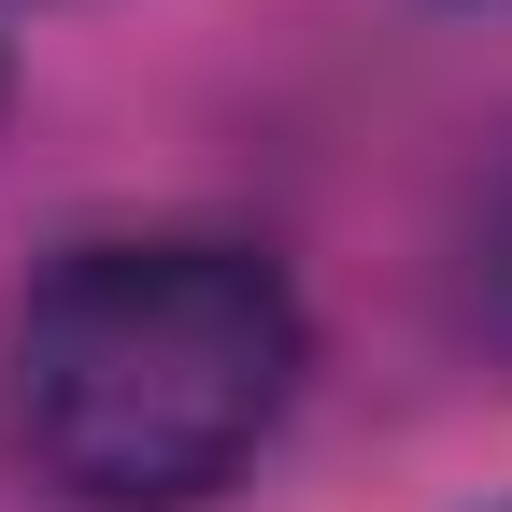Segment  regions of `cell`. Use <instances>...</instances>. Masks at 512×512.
Masks as SVG:
<instances>
[{"mask_svg":"<svg viewBox=\"0 0 512 512\" xmlns=\"http://www.w3.org/2000/svg\"><path fill=\"white\" fill-rule=\"evenodd\" d=\"M313 370L285 256L228 228L72 242L15 313V427L72 512H200L228 498Z\"/></svg>","mask_w":512,"mask_h":512,"instance_id":"cell-1","label":"cell"},{"mask_svg":"<svg viewBox=\"0 0 512 512\" xmlns=\"http://www.w3.org/2000/svg\"><path fill=\"white\" fill-rule=\"evenodd\" d=\"M484 328L512 356V171H498V200H484Z\"/></svg>","mask_w":512,"mask_h":512,"instance_id":"cell-2","label":"cell"}]
</instances>
